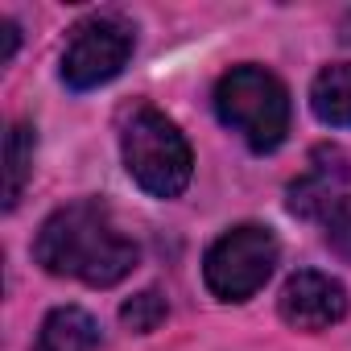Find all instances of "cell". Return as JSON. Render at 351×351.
Here are the masks:
<instances>
[{
	"instance_id": "1",
	"label": "cell",
	"mask_w": 351,
	"mask_h": 351,
	"mask_svg": "<svg viewBox=\"0 0 351 351\" xmlns=\"http://www.w3.org/2000/svg\"><path fill=\"white\" fill-rule=\"evenodd\" d=\"M34 256L46 273L54 277H71L95 289H108L116 281H124L136 269V244L120 232L116 215L95 203V199H79L58 207L38 240H34Z\"/></svg>"
},
{
	"instance_id": "2",
	"label": "cell",
	"mask_w": 351,
	"mask_h": 351,
	"mask_svg": "<svg viewBox=\"0 0 351 351\" xmlns=\"http://www.w3.org/2000/svg\"><path fill=\"white\" fill-rule=\"evenodd\" d=\"M120 153H124L128 178L153 199H178L191 186V173H195L191 141L165 112H157L149 104H136L124 112Z\"/></svg>"
},
{
	"instance_id": "3",
	"label": "cell",
	"mask_w": 351,
	"mask_h": 351,
	"mask_svg": "<svg viewBox=\"0 0 351 351\" xmlns=\"http://www.w3.org/2000/svg\"><path fill=\"white\" fill-rule=\"evenodd\" d=\"M215 112L256 153H273L289 132V91L265 66H232L215 87Z\"/></svg>"
},
{
	"instance_id": "4",
	"label": "cell",
	"mask_w": 351,
	"mask_h": 351,
	"mask_svg": "<svg viewBox=\"0 0 351 351\" xmlns=\"http://www.w3.org/2000/svg\"><path fill=\"white\" fill-rule=\"evenodd\" d=\"M277 236L261 223H240L223 232L203 256V281L219 302H248L265 289L277 269Z\"/></svg>"
},
{
	"instance_id": "5",
	"label": "cell",
	"mask_w": 351,
	"mask_h": 351,
	"mask_svg": "<svg viewBox=\"0 0 351 351\" xmlns=\"http://www.w3.org/2000/svg\"><path fill=\"white\" fill-rule=\"evenodd\" d=\"M132 58V25L116 13H95L71 29L62 50V83L71 91H95L112 83Z\"/></svg>"
},
{
	"instance_id": "6",
	"label": "cell",
	"mask_w": 351,
	"mask_h": 351,
	"mask_svg": "<svg viewBox=\"0 0 351 351\" xmlns=\"http://www.w3.org/2000/svg\"><path fill=\"white\" fill-rule=\"evenodd\" d=\"M277 310L293 330H326V326L347 318V289L330 273L302 269L285 281V289L277 298Z\"/></svg>"
},
{
	"instance_id": "7",
	"label": "cell",
	"mask_w": 351,
	"mask_h": 351,
	"mask_svg": "<svg viewBox=\"0 0 351 351\" xmlns=\"http://www.w3.org/2000/svg\"><path fill=\"white\" fill-rule=\"evenodd\" d=\"M347 157L339 149H314L306 178H298L289 186V211L293 215H326L339 199H343V182H347Z\"/></svg>"
},
{
	"instance_id": "8",
	"label": "cell",
	"mask_w": 351,
	"mask_h": 351,
	"mask_svg": "<svg viewBox=\"0 0 351 351\" xmlns=\"http://www.w3.org/2000/svg\"><path fill=\"white\" fill-rule=\"evenodd\" d=\"M99 347V322L83 306H58L46 314L34 351H95Z\"/></svg>"
},
{
	"instance_id": "9",
	"label": "cell",
	"mask_w": 351,
	"mask_h": 351,
	"mask_svg": "<svg viewBox=\"0 0 351 351\" xmlns=\"http://www.w3.org/2000/svg\"><path fill=\"white\" fill-rule=\"evenodd\" d=\"M310 108L330 128H351V62H330L310 83Z\"/></svg>"
},
{
	"instance_id": "10",
	"label": "cell",
	"mask_w": 351,
	"mask_h": 351,
	"mask_svg": "<svg viewBox=\"0 0 351 351\" xmlns=\"http://www.w3.org/2000/svg\"><path fill=\"white\" fill-rule=\"evenodd\" d=\"M34 153H38V132L34 124H13L9 141H5V207L13 211L25 195V182L34 173Z\"/></svg>"
},
{
	"instance_id": "11",
	"label": "cell",
	"mask_w": 351,
	"mask_h": 351,
	"mask_svg": "<svg viewBox=\"0 0 351 351\" xmlns=\"http://www.w3.org/2000/svg\"><path fill=\"white\" fill-rule=\"evenodd\" d=\"M120 318H124V326L149 335V330H157V326L165 322V298H161L157 289H145V293H136L132 302H124Z\"/></svg>"
},
{
	"instance_id": "12",
	"label": "cell",
	"mask_w": 351,
	"mask_h": 351,
	"mask_svg": "<svg viewBox=\"0 0 351 351\" xmlns=\"http://www.w3.org/2000/svg\"><path fill=\"white\" fill-rule=\"evenodd\" d=\"M326 244L343 256H351V195H343L326 211Z\"/></svg>"
},
{
	"instance_id": "13",
	"label": "cell",
	"mask_w": 351,
	"mask_h": 351,
	"mask_svg": "<svg viewBox=\"0 0 351 351\" xmlns=\"http://www.w3.org/2000/svg\"><path fill=\"white\" fill-rule=\"evenodd\" d=\"M0 34H5V46H0V62H13L21 34H17V25H13V21H0Z\"/></svg>"
}]
</instances>
